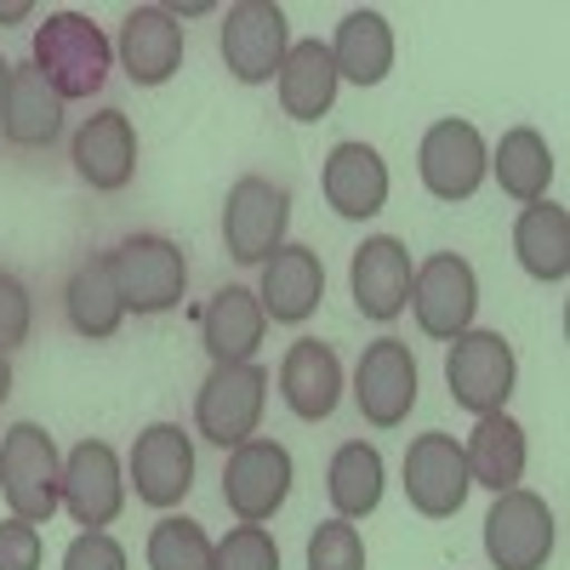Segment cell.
<instances>
[{"label": "cell", "instance_id": "6da1fadb", "mask_svg": "<svg viewBox=\"0 0 570 570\" xmlns=\"http://www.w3.org/2000/svg\"><path fill=\"white\" fill-rule=\"evenodd\" d=\"M46 86L58 98H98L104 80H109V63H115V46L109 35L91 23L86 12H46V23L35 29V58H29Z\"/></svg>", "mask_w": 570, "mask_h": 570}, {"label": "cell", "instance_id": "7a4b0ae2", "mask_svg": "<svg viewBox=\"0 0 570 570\" xmlns=\"http://www.w3.org/2000/svg\"><path fill=\"white\" fill-rule=\"evenodd\" d=\"M0 491H7L12 513L29 525H46L63 508V456L40 422H18L0 440Z\"/></svg>", "mask_w": 570, "mask_h": 570}, {"label": "cell", "instance_id": "3957f363", "mask_svg": "<svg viewBox=\"0 0 570 570\" xmlns=\"http://www.w3.org/2000/svg\"><path fill=\"white\" fill-rule=\"evenodd\" d=\"M263 405H268V371L257 360H246V365H212V376L195 394V428H200V440L234 451V445L257 440Z\"/></svg>", "mask_w": 570, "mask_h": 570}, {"label": "cell", "instance_id": "277c9868", "mask_svg": "<svg viewBox=\"0 0 570 570\" xmlns=\"http://www.w3.org/2000/svg\"><path fill=\"white\" fill-rule=\"evenodd\" d=\"M115 285H120V303L126 314H166L183 303V285H188V257L177 240L166 234H131L109 252Z\"/></svg>", "mask_w": 570, "mask_h": 570}, {"label": "cell", "instance_id": "5b68a950", "mask_svg": "<svg viewBox=\"0 0 570 570\" xmlns=\"http://www.w3.org/2000/svg\"><path fill=\"white\" fill-rule=\"evenodd\" d=\"M513 376H519V360H513L502 331H462V337H451V348H445V389H451V400L462 411H473V416L508 411Z\"/></svg>", "mask_w": 570, "mask_h": 570}, {"label": "cell", "instance_id": "8992f818", "mask_svg": "<svg viewBox=\"0 0 570 570\" xmlns=\"http://www.w3.org/2000/svg\"><path fill=\"white\" fill-rule=\"evenodd\" d=\"M416 325L434 343H451L462 331H473V314H480V279H473V263L456 252H434L416 274H411V303Z\"/></svg>", "mask_w": 570, "mask_h": 570}, {"label": "cell", "instance_id": "52a82bcc", "mask_svg": "<svg viewBox=\"0 0 570 570\" xmlns=\"http://www.w3.org/2000/svg\"><path fill=\"white\" fill-rule=\"evenodd\" d=\"M292 497V451L279 440H246L223 462V502L240 525H268Z\"/></svg>", "mask_w": 570, "mask_h": 570}, {"label": "cell", "instance_id": "ba28073f", "mask_svg": "<svg viewBox=\"0 0 570 570\" xmlns=\"http://www.w3.org/2000/svg\"><path fill=\"white\" fill-rule=\"evenodd\" d=\"M553 542H559L553 508L525 485L502 491L497 508L485 513V559L497 570H542L553 559Z\"/></svg>", "mask_w": 570, "mask_h": 570}, {"label": "cell", "instance_id": "9c48e42d", "mask_svg": "<svg viewBox=\"0 0 570 570\" xmlns=\"http://www.w3.org/2000/svg\"><path fill=\"white\" fill-rule=\"evenodd\" d=\"M292 195L268 177H240L223 200V246L234 263H268L285 246Z\"/></svg>", "mask_w": 570, "mask_h": 570}, {"label": "cell", "instance_id": "30bf717a", "mask_svg": "<svg viewBox=\"0 0 570 570\" xmlns=\"http://www.w3.org/2000/svg\"><path fill=\"white\" fill-rule=\"evenodd\" d=\"M285 52H292V23L274 0H240L223 12V63L240 86H263L279 75Z\"/></svg>", "mask_w": 570, "mask_h": 570}, {"label": "cell", "instance_id": "8fae6325", "mask_svg": "<svg viewBox=\"0 0 570 570\" xmlns=\"http://www.w3.org/2000/svg\"><path fill=\"white\" fill-rule=\"evenodd\" d=\"M416 171H422V188L434 200H468L473 188L485 183V171H491L485 137L473 131L468 120H434L422 131Z\"/></svg>", "mask_w": 570, "mask_h": 570}, {"label": "cell", "instance_id": "7c38bea8", "mask_svg": "<svg viewBox=\"0 0 570 570\" xmlns=\"http://www.w3.org/2000/svg\"><path fill=\"white\" fill-rule=\"evenodd\" d=\"M473 480L456 434H416L405 451V497L422 519H456L468 502Z\"/></svg>", "mask_w": 570, "mask_h": 570}, {"label": "cell", "instance_id": "4fadbf2b", "mask_svg": "<svg viewBox=\"0 0 570 570\" xmlns=\"http://www.w3.org/2000/svg\"><path fill=\"white\" fill-rule=\"evenodd\" d=\"M354 400L365 411L371 428H400L416 405V360L411 343L400 337H376L365 343L360 365H354Z\"/></svg>", "mask_w": 570, "mask_h": 570}, {"label": "cell", "instance_id": "5bb4252c", "mask_svg": "<svg viewBox=\"0 0 570 570\" xmlns=\"http://www.w3.org/2000/svg\"><path fill=\"white\" fill-rule=\"evenodd\" d=\"M63 508H69L75 525H86V531H104V525L120 519V508H126V473H120V456L104 440H80L63 456Z\"/></svg>", "mask_w": 570, "mask_h": 570}, {"label": "cell", "instance_id": "9a60e30c", "mask_svg": "<svg viewBox=\"0 0 570 570\" xmlns=\"http://www.w3.org/2000/svg\"><path fill=\"white\" fill-rule=\"evenodd\" d=\"M131 485L137 502L149 508H177L195 491V445L177 422H149L131 445Z\"/></svg>", "mask_w": 570, "mask_h": 570}, {"label": "cell", "instance_id": "2e32d148", "mask_svg": "<svg viewBox=\"0 0 570 570\" xmlns=\"http://www.w3.org/2000/svg\"><path fill=\"white\" fill-rule=\"evenodd\" d=\"M411 252L394 240V234H371V240L354 252L348 263V285H354V308L376 325H389L405 314L411 303Z\"/></svg>", "mask_w": 570, "mask_h": 570}, {"label": "cell", "instance_id": "e0dca14e", "mask_svg": "<svg viewBox=\"0 0 570 570\" xmlns=\"http://www.w3.org/2000/svg\"><path fill=\"white\" fill-rule=\"evenodd\" d=\"M320 188H325V206L337 217L365 223L389 206V166L371 142H337V149L325 155Z\"/></svg>", "mask_w": 570, "mask_h": 570}, {"label": "cell", "instance_id": "ac0fdd59", "mask_svg": "<svg viewBox=\"0 0 570 570\" xmlns=\"http://www.w3.org/2000/svg\"><path fill=\"white\" fill-rule=\"evenodd\" d=\"M115 52H120V69L137 86H166L183 69V23L166 7H131L126 23H120Z\"/></svg>", "mask_w": 570, "mask_h": 570}, {"label": "cell", "instance_id": "d6986e66", "mask_svg": "<svg viewBox=\"0 0 570 570\" xmlns=\"http://www.w3.org/2000/svg\"><path fill=\"white\" fill-rule=\"evenodd\" d=\"M195 320H200V343H206L212 365H246L263 348V331H268V314H263L257 292H246V285L212 292Z\"/></svg>", "mask_w": 570, "mask_h": 570}, {"label": "cell", "instance_id": "ffe728a7", "mask_svg": "<svg viewBox=\"0 0 570 570\" xmlns=\"http://www.w3.org/2000/svg\"><path fill=\"white\" fill-rule=\"evenodd\" d=\"M325 297V263L314 246H279L263 263V285H257V303L274 325H303Z\"/></svg>", "mask_w": 570, "mask_h": 570}, {"label": "cell", "instance_id": "44dd1931", "mask_svg": "<svg viewBox=\"0 0 570 570\" xmlns=\"http://www.w3.org/2000/svg\"><path fill=\"white\" fill-rule=\"evenodd\" d=\"M75 171L98 188V195H115V188L131 183L137 171V131H131V115L120 109H104L91 115L80 131H75Z\"/></svg>", "mask_w": 570, "mask_h": 570}, {"label": "cell", "instance_id": "7402d4cb", "mask_svg": "<svg viewBox=\"0 0 570 570\" xmlns=\"http://www.w3.org/2000/svg\"><path fill=\"white\" fill-rule=\"evenodd\" d=\"M279 400L292 405V416L303 422H325L343 400V365L320 337H303L285 348L279 360Z\"/></svg>", "mask_w": 570, "mask_h": 570}, {"label": "cell", "instance_id": "603a6c76", "mask_svg": "<svg viewBox=\"0 0 570 570\" xmlns=\"http://www.w3.org/2000/svg\"><path fill=\"white\" fill-rule=\"evenodd\" d=\"M525 428H519L508 411H491L473 422V434L462 445V462H468V480L485 485V491H513L519 480H525Z\"/></svg>", "mask_w": 570, "mask_h": 570}, {"label": "cell", "instance_id": "cb8c5ba5", "mask_svg": "<svg viewBox=\"0 0 570 570\" xmlns=\"http://www.w3.org/2000/svg\"><path fill=\"white\" fill-rule=\"evenodd\" d=\"M274 80H279V109L292 120H325L337 104V63H331V46L320 40H292Z\"/></svg>", "mask_w": 570, "mask_h": 570}, {"label": "cell", "instance_id": "d4e9b609", "mask_svg": "<svg viewBox=\"0 0 570 570\" xmlns=\"http://www.w3.org/2000/svg\"><path fill=\"white\" fill-rule=\"evenodd\" d=\"M331 63H337V80H354V86H383L389 69H394V29L383 12H348L337 23V40H331Z\"/></svg>", "mask_w": 570, "mask_h": 570}, {"label": "cell", "instance_id": "484cf974", "mask_svg": "<svg viewBox=\"0 0 570 570\" xmlns=\"http://www.w3.org/2000/svg\"><path fill=\"white\" fill-rule=\"evenodd\" d=\"M513 257L531 279L542 285H559L570 274V212L553 206V200H537L519 212L513 223Z\"/></svg>", "mask_w": 570, "mask_h": 570}, {"label": "cell", "instance_id": "4316f807", "mask_svg": "<svg viewBox=\"0 0 570 570\" xmlns=\"http://www.w3.org/2000/svg\"><path fill=\"white\" fill-rule=\"evenodd\" d=\"M12 149H46L58 131H63V98L35 63L12 69V91H7V120H0Z\"/></svg>", "mask_w": 570, "mask_h": 570}, {"label": "cell", "instance_id": "83f0119b", "mask_svg": "<svg viewBox=\"0 0 570 570\" xmlns=\"http://www.w3.org/2000/svg\"><path fill=\"white\" fill-rule=\"evenodd\" d=\"M63 314H69V325L80 331V337H91V343H104V337H115V331H120L126 303H120V285H115L109 257H91V263H80V268L69 274V285H63Z\"/></svg>", "mask_w": 570, "mask_h": 570}, {"label": "cell", "instance_id": "f1b7e54d", "mask_svg": "<svg viewBox=\"0 0 570 570\" xmlns=\"http://www.w3.org/2000/svg\"><path fill=\"white\" fill-rule=\"evenodd\" d=\"M491 171L502 183V195H513L519 206H537L548 200V183H553V149L537 126H513L502 131L497 155H491Z\"/></svg>", "mask_w": 570, "mask_h": 570}, {"label": "cell", "instance_id": "f546056e", "mask_svg": "<svg viewBox=\"0 0 570 570\" xmlns=\"http://www.w3.org/2000/svg\"><path fill=\"white\" fill-rule=\"evenodd\" d=\"M325 497H331V508H337V519L376 513V502H383V451L365 445V440L337 445V456H331V468H325Z\"/></svg>", "mask_w": 570, "mask_h": 570}, {"label": "cell", "instance_id": "4dcf8cb0", "mask_svg": "<svg viewBox=\"0 0 570 570\" xmlns=\"http://www.w3.org/2000/svg\"><path fill=\"white\" fill-rule=\"evenodd\" d=\"M212 537L183 513H166L149 531V570H212Z\"/></svg>", "mask_w": 570, "mask_h": 570}, {"label": "cell", "instance_id": "1f68e13d", "mask_svg": "<svg viewBox=\"0 0 570 570\" xmlns=\"http://www.w3.org/2000/svg\"><path fill=\"white\" fill-rule=\"evenodd\" d=\"M308 570H365V542L354 519H325L308 537Z\"/></svg>", "mask_w": 570, "mask_h": 570}, {"label": "cell", "instance_id": "d6a6232c", "mask_svg": "<svg viewBox=\"0 0 570 570\" xmlns=\"http://www.w3.org/2000/svg\"><path fill=\"white\" fill-rule=\"evenodd\" d=\"M212 570H279V548L263 525H234L212 548Z\"/></svg>", "mask_w": 570, "mask_h": 570}, {"label": "cell", "instance_id": "836d02e7", "mask_svg": "<svg viewBox=\"0 0 570 570\" xmlns=\"http://www.w3.org/2000/svg\"><path fill=\"white\" fill-rule=\"evenodd\" d=\"M35 331V303H29V285L18 274H0V348H23Z\"/></svg>", "mask_w": 570, "mask_h": 570}, {"label": "cell", "instance_id": "e575fe53", "mask_svg": "<svg viewBox=\"0 0 570 570\" xmlns=\"http://www.w3.org/2000/svg\"><path fill=\"white\" fill-rule=\"evenodd\" d=\"M46 548H40V525L29 519H0V570H40Z\"/></svg>", "mask_w": 570, "mask_h": 570}, {"label": "cell", "instance_id": "d590c367", "mask_svg": "<svg viewBox=\"0 0 570 570\" xmlns=\"http://www.w3.org/2000/svg\"><path fill=\"white\" fill-rule=\"evenodd\" d=\"M63 570H126V548L109 531H80L63 548Z\"/></svg>", "mask_w": 570, "mask_h": 570}, {"label": "cell", "instance_id": "8d00e7d4", "mask_svg": "<svg viewBox=\"0 0 570 570\" xmlns=\"http://www.w3.org/2000/svg\"><path fill=\"white\" fill-rule=\"evenodd\" d=\"M7 91H12V63L0 58V120H7Z\"/></svg>", "mask_w": 570, "mask_h": 570}, {"label": "cell", "instance_id": "74e56055", "mask_svg": "<svg viewBox=\"0 0 570 570\" xmlns=\"http://www.w3.org/2000/svg\"><path fill=\"white\" fill-rule=\"evenodd\" d=\"M7 394H12V360H7V348H0V405H7Z\"/></svg>", "mask_w": 570, "mask_h": 570}, {"label": "cell", "instance_id": "f35d334b", "mask_svg": "<svg viewBox=\"0 0 570 570\" xmlns=\"http://www.w3.org/2000/svg\"><path fill=\"white\" fill-rule=\"evenodd\" d=\"M18 18H29V7L18 0V7H0V23H18Z\"/></svg>", "mask_w": 570, "mask_h": 570}]
</instances>
